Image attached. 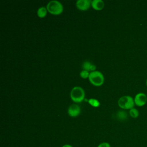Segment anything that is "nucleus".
<instances>
[{
	"label": "nucleus",
	"mask_w": 147,
	"mask_h": 147,
	"mask_svg": "<svg viewBox=\"0 0 147 147\" xmlns=\"http://www.w3.org/2000/svg\"><path fill=\"white\" fill-rule=\"evenodd\" d=\"M118 105L123 110H130L134 107L135 103L134 99L131 96L124 95L118 99Z\"/></svg>",
	"instance_id": "f257e3e1"
},
{
	"label": "nucleus",
	"mask_w": 147,
	"mask_h": 147,
	"mask_svg": "<svg viewBox=\"0 0 147 147\" xmlns=\"http://www.w3.org/2000/svg\"><path fill=\"white\" fill-rule=\"evenodd\" d=\"M47 10L53 15H58L62 13L63 6L58 1L53 0L49 1L47 5Z\"/></svg>",
	"instance_id": "f03ea898"
},
{
	"label": "nucleus",
	"mask_w": 147,
	"mask_h": 147,
	"mask_svg": "<svg viewBox=\"0 0 147 147\" xmlns=\"http://www.w3.org/2000/svg\"><path fill=\"white\" fill-rule=\"evenodd\" d=\"M70 96L73 101L76 103H80L84 99V91L80 87H74L71 91Z\"/></svg>",
	"instance_id": "7ed1b4c3"
},
{
	"label": "nucleus",
	"mask_w": 147,
	"mask_h": 147,
	"mask_svg": "<svg viewBox=\"0 0 147 147\" xmlns=\"http://www.w3.org/2000/svg\"><path fill=\"white\" fill-rule=\"evenodd\" d=\"M88 79L91 83L96 86L102 85L104 82V77L103 74L98 71L91 72L90 73Z\"/></svg>",
	"instance_id": "20e7f679"
},
{
	"label": "nucleus",
	"mask_w": 147,
	"mask_h": 147,
	"mask_svg": "<svg viewBox=\"0 0 147 147\" xmlns=\"http://www.w3.org/2000/svg\"><path fill=\"white\" fill-rule=\"evenodd\" d=\"M134 100L137 106L142 107L147 103V95L144 92H139L135 95Z\"/></svg>",
	"instance_id": "39448f33"
},
{
	"label": "nucleus",
	"mask_w": 147,
	"mask_h": 147,
	"mask_svg": "<svg viewBox=\"0 0 147 147\" xmlns=\"http://www.w3.org/2000/svg\"><path fill=\"white\" fill-rule=\"evenodd\" d=\"M80 113V107L75 104L71 105L68 109V114L72 117H76L79 115Z\"/></svg>",
	"instance_id": "423d86ee"
},
{
	"label": "nucleus",
	"mask_w": 147,
	"mask_h": 147,
	"mask_svg": "<svg viewBox=\"0 0 147 147\" xmlns=\"http://www.w3.org/2000/svg\"><path fill=\"white\" fill-rule=\"evenodd\" d=\"M91 3V1L90 0H78L76 2V7L80 10H87Z\"/></svg>",
	"instance_id": "0eeeda50"
},
{
	"label": "nucleus",
	"mask_w": 147,
	"mask_h": 147,
	"mask_svg": "<svg viewBox=\"0 0 147 147\" xmlns=\"http://www.w3.org/2000/svg\"><path fill=\"white\" fill-rule=\"evenodd\" d=\"M91 5L92 7L96 10H102L104 7V2L102 0H92Z\"/></svg>",
	"instance_id": "6e6552de"
},
{
	"label": "nucleus",
	"mask_w": 147,
	"mask_h": 147,
	"mask_svg": "<svg viewBox=\"0 0 147 147\" xmlns=\"http://www.w3.org/2000/svg\"><path fill=\"white\" fill-rule=\"evenodd\" d=\"M116 117L117 119L120 121H125L127 118V114L124 110H119L117 111Z\"/></svg>",
	"instance_id": "1a4fd4ad"
},
{
	"label": "nucleus",
	"mask_w": 147,
	"mask_h": 147,
	"mask_svg": "<svg viewBox=\"0 0 147 147\" xmlns=\"http://www.w3.org/2000/svg\"><path fill=\"white\" fill-rule=\"evenodd\" d=\"M47 11V8L45 7L44 6H42L38 8V9L37 10V14L39 17L43 18L46 16Z\"/></svg>",
	"instance_id": "9d476101"
},
{
	"label": "nucleus",
	"mask_w": 147,
	"mask_h": 147,
	"mask_svg": "<svg viewBox=\"0 0 147 147\" xmlns=\"http://www.w3.org/2000/svg\"><path fill=\"white\" fill-rule=\"evenodd\" d=\"M129 115L133 118H137L139 116V111L137 109L133 107L129 110Z\"/></svg>",
	"instance_id": "9b49d317"
},
{
	"label": "nucleus",
	"mask_w": 147,
	"mask_h": 147,
	"mask_svg": "<svg viewBox=\"0 0 147 147\" xmlns=\"http://www.w3.org/2000/svg\"><path fill=\"white\" fill-rule=\"evenodd\" d=\"M87 102L90 105H91L92 106L95 107H98L100 105L99 102L97 99H94V98H91V99L87 100Z\"/></svg>",
	"instance_id": "f8f14e48"
},
{
	"label": "nucleus",
	"mask_w": 147,
	"mask_h": 147,
	"mask_svg": "<svg viewBox=\"0 0 147 147\" xmlns=\"http://www.w3.org/2000/svg\"><path fill=\"white\" fill-rule=\"evenodd\" d=\"M92 64L88 61H86L83 63L82 65V67L83 70H86L87 71H91V66H92Z\"/></svg>",
	"instance_id": "ddd939ff"
},
{
	"label": "nucleus",
	"mask_w": 147,
	"mask_h": 147,
	"mask_svg": "<svg viewBox=\"0 0 147 147\" xmlns=\"http://www.w3.org/2000/svg\"><path fill=\"white\" fill-rule=\"evenodd\" d=\"M89 75H90V73L88 72V71H87L86 70H82L80 73V76H81V78H84V79L88 78Z\"/></svg>",
	"instance_id": "4468645a"
},
{
	"label": "nucleus",
	"mask_w": 147,
	"mask_h": 147,
	"mask_svg": "<svg viewBox=\"0 0 147 147\" xmlns=\"http://www.w3.org/2000/svg\"><path fill=\"white\" fill-rule=\"evenodd\" d=\"M97 147H111V145L109 142H103L99 144Z\"/></svg>",
	"instance_id": "2eb2a0df"
},
{
	"label": "nucleus",
	"mask_w": 147,
	"mask_h": 147,
	"mask_svg": "<svg viewBox=\"0 0 147 147\" xmlns=\"http://www.w3.org/2000/svg\"><path fill=\"white\" fill-rule=\"evenodd\" d=\"M61 147H73V146L69 144H64Z\"/></svg>",
	"instance_id": "dca6fc26"
},
{
	"label": "nucleus",
	"mask_w": 147,
	"mask_h": 147,
	"mask_svg": "<svg viewBox=\"0 0 147 147\" xmlns=\"http://www.w3.org/2000/svg\"><path fill=\"white\" fill-rule=\"evenodd\" d=\"M146 86L147 87V79H146Z\"/></svg>",
	"instance_id": "f3484780"
},
{
	"label": "nucleus",
	"mask_w": 147,
	"mask_h": 147,
	"mask_svg": "<svg viewBox=\"0 0 147 147\" xmlns=\"http://www.w3.org/2000/svg\"></svg>",
	"instance_id": "a211bd4d"
}]
</instances>
